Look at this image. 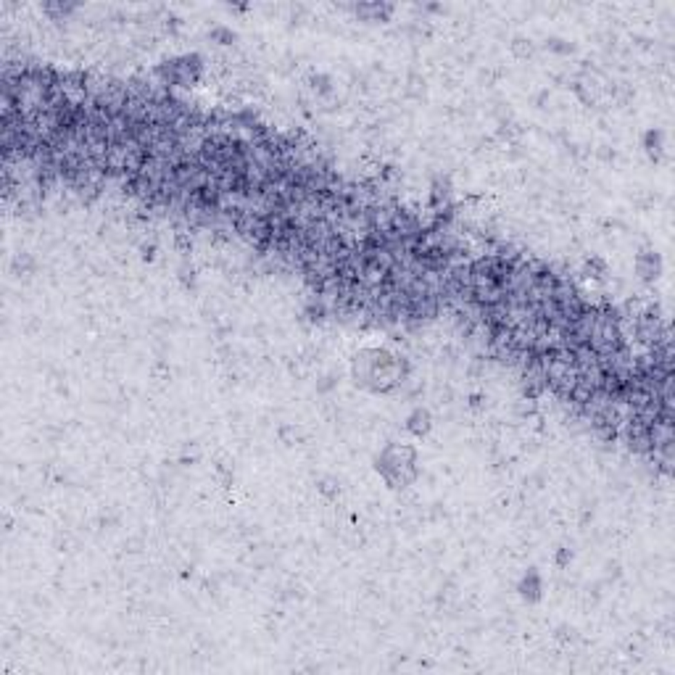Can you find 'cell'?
Wrapping results in <instances>:
<instances>
[{
  "label": "cell",
  "mask_w": 675,
  "mask_h": 675,
  "mask_svg": "<svg viewBox=\"0 0 675 675\" xmlns=\"http://www.w3.org/2000/svg\"><path fill=\"white\" fill-rule=\"evenodd\" d=\"M351 375H354V383L361 388L372 390V393H388L399 383H404L406 364L385 348H364L354 356Z\"/></svg>",
  "instance_id": "6da1fadb"
},
{
  "label": "cell",
  "mask_w": 675,
  "mask_h": 675,
  "mask_svg": "<svg viewBox=\"0 0 675 675\" xmlns=\"http://www.w3.org/2000/svg\"><path fill=\"white\" fill-rule=\"evenodd\" d=\"M377 472L390 483V488H404L417 475V451L406 443H388L377 454Z\"/></svg>",
  "instance_id": "7a4b0ae2"
},
{
  "label": "cell",
  "mask_w": 675,
  "mask_h": 675,
  "mask_svg": "<svg viewBox=\"0 0 675 675\" xmlns=\"http://www.w3.org/2000/svg\"><path fill=\"white\" fill-rule=\"evenodd\" d=\"M201 72H203V63L198 56H182V59L166 61L156 69V74L161 77L166 85H182V88L198 82Z\"/></svg>",
  "instance_id": "3957f363"
},
{
  "label": "cell",
  "mask_w": 675,
  "mask_h": 675,
  "mask_svg": "<svg viewBox=\"0 0 675 675\" xmlns=\"http://www.w3.org/2000/svg\"><path fill=\"white\" fill-rule=\"evenodd\" d=\"M636 274L644 283H654L662 274V256L657 251H641L636 254Z\"/></svg>",
  "instance_id": "277c9868"
},
{
  "label": "cell",
  "mask_w": 675,
  "mask_h": 675,
  "mask_svg": "<svg viewBox=\"0 0 675 675\" xmlns=\"http://www.w3.org/2000/svg\"><path fill=\"white\" fill-rule=\"evenodd\" d=\"M517 591H520V596H523L527 604H533V601L541 599L543 581H541V575L536 572V567H530V570L523 575V581H520V585H517Z\"/></svg>",
  "instance_id": "5b68a950"
},
{
  "label": "cell",
  "mask_w": 675,
  "mask_h": 675,
  "mask_svg": "<svg viewBox=\"0 0 675 675\" xmlns=\"http://www.w3.org/2000/svg\"><path fill=\"white\" fill-rule=\"evenodd\" d=\"M644 150L652 161H660L662 159V153H665V132H662L660 127H652V130L644 132Z\"/></svg>",
  "instance_id": "8992f818"
},
{
  "label": "cell",
  "mask_w": 675,
  "mask_h": 675,
  "mask_svg": "<svg viewBox=\"0 0 675 675\" xmlns=\"http://www.w3.org/2000/svg\"><path fill=\"white\" fill-rule=\"evenodd\" d=\"M430 427H433V417H430L427 409H414L409 414V420H406V430L412 435H417V438L430 433Z\"/></svg>",
  "instance_id": "52a82bcc"
},
{
  "label": "cell",
  "mask_w": 675,
  "mask_h": 675,
  "mask_svg": "<svg viewBox=\"0 0 675 675\" xmlns=\"http://www.w3.org/2000/svg\"><path fill=\"white\" fill-rule=\"evenodd\" d=\"M356 16L367 19V21H385L390 14H393V6H383V3H361L354 8Z\"/></svg>",
  "instance_id": "ba28073f"
},
{
  "label": "cell",
  "mask_w": 675,
  "mask_h": 675,
  "mask_svg": "<svg viewBox=\"0 0 675 675\" xmlns=\"http://www.w3.org/2000/svg\"><path fill=\"white\" fill-rule=\"evenodd\" d=\"M585 272H588V277L601 280V277L607 274V264H604L601 259H596V256H594V259H588V261H585Z\"/></svg>",
  "instance_id": "9c48e42d"
},
{
  "label": "cell",
  "mask_w": 675,
  "mask_h": 675,
  "mask_svg": "<svg viewBox=\"0 0 675 675\" xmlns=\"http://www.w3.org/2000/svg\"><path fill=\"white\" fill-rule=\"evenodd\" d=\"M211 34H214V37H219V43H222V46H230V43L235 40V32L222 30V27H216V30L211 32Z\"/></svg>",
  "instance_id": "30bf717a"
},
{
  "label": "cell",
  "mask_w": 675,
  "mask_h": 675,
  "mask_svg": "<svg viewBox=\"0 0 675 675\" xmlns=\"http://www.w3.org/2000/svg\"><path fill=\"white\" fill-rule=\"evenodd\" d=\"M570 559H572V552H559V556H556V562H559V567H562V565H567Z\"/></svg>",
  "instance_id": "8fae6325"
}]
</instances>
